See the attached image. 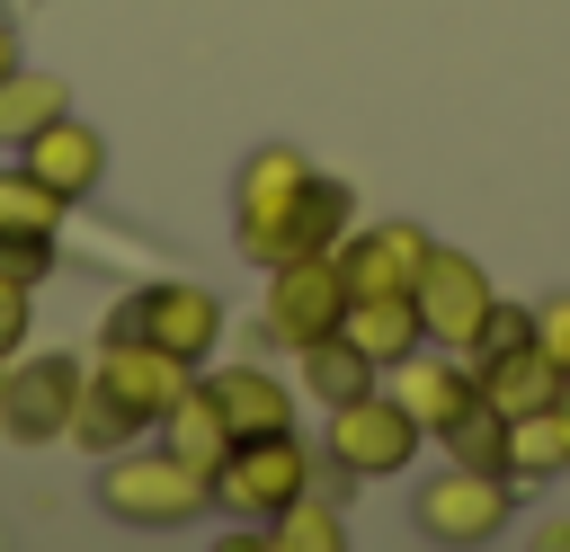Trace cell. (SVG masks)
Returning <instances> with one entry per match:
<instances>
[{"label":"cell","instance_id":"6da1fadb","mask_svg":"<svg viewBox=\"0 0 570 552\" xmlns=\"http://www.w3.org/2000/svg\"><path fill=\"white\" fill-rule=\"evenodd\" d=\"M356 223V196L338 178H321L294 142H258L232 178V240L249 267H285L312 249H338V231Z\"/></svg>","mask_w":570,"mask_h":552},{"label":"cell","instance_id":"7a4b0ae2","mask_svg":"<svg viewBox=\"0 0 570 552\" xmlns=\"http://www.w3.org/2000/svg\"><path fill=\"white\" fill-rule=\"evenodd\" d=\"M98 507L116 525H142V534H169V525H196L214 507V481L196 463H178L169 445H116L107 472H98Z\"/></svg>","mask_w":570,"mask_h":552},{"label":"cell","instance_id":"3957f363","mask_svg":"<svg viewBox=\"0 0 570 552\" xmlns=\"http://www.w3.org/2000/svg\"><path fill=\"white\" fill-rule=\"evenodd\" d=\"M258 321H267V338L294 347V356L321 347V338H338V321H347V276H338V258L312 249V258L267 267V303H258Z\"/></svg>","mask_w":570,"mask_h":552},{"label":"cell","instance_id":"277c9868","mask_svg":"<svg viewBox=\"0 0 570 552\" xmlns=\"http://www.w3.org/2000/svg\"><path fill=\"white\" fill-rule=\"evenodd\" d=\"M187 383H196V365L169 356V347H151V338H134V329H107V347L89 356V392L116 401L134 427H160L169 401H178Z\"/></svg>","mask_w":570,"mask_h":552},{"label":"cell","instance_id":"5b68a950","mask_svg":"<svg viewBox=\"0 0 570 552\" xmlns=\"http://www.w3.org/2000/svg\"><path fill=\"white\" fill-rule=\"evenodd\" d=\"M410 454H419V418H410L383 383L330 410V463H338L347 481H392V472H410Z\"/></svg>","mask_w":570,"mask_h":552},{"label":"cell","instance_id":"8992f818","mask_svg":"<svg viewBox=\"0 0 570 552\" xmlns=\"http://www.w3.org/2000/svg\"><path fill=\"white\" fill-rule=\"evenodd\" d=\"M312 490V445L294 436V427H276V436H232V454H223V472H214V499L223 507H240V516H276L285 499H303Z\"/></svg>","mask_w":570,"mask_h":552},{"label":"cell","instance_id":"52a82bcc","mask_svg":"<svg viewBox=\"0 0 570 552\" xmlns=\"http://www.w3.org/2000/svg\"><path fill=\"white\" fill-rule=\"evenodd\" d=\"M410 303H419V321H428V347H454V356H472V338H481V321H490V303H499V285H490V267L481 258H463V249H428V267H419V285H410Z\"/></svg>","mask_w":570,"mask_h":552},{"label":"cell","instance_id":"ba28073f","mask_svg":"<svg viewBox=\"0 0 570 552\" xmlns=\"http://www.w3.org/2000/svg\"><path fill=\"white\" fill-rule=\"evenodd\" d=\"M107 329H134V338H151V347H169V356L205 365V356H214V338H223V294H214V285L169 276V285H142Z\"/></svg>","mask_w":570,"mask_h":552},{"label":"cell","instance_id":"9c48e42d","mask_svg":"<svg viewBox=\"0 0 570 552\" xmlns=\"http://www.w3.org/2000/svg\"><path fill=\"white\" fill-rule=\"evenodd\" d=\"M508 472H472V463H445L419 499H410V525L428 534V543H490L499 525H508Z\"/></svg>","mask_w":570,"mask_h":552},{"label":"cell","instance_id":"30bf717a","mask_svg":"<svg viewBox=\"0 0 570 552\" xmlns=\"http://www.w3.org/2000/svg\"><path fill=\"white\" fill-rule=\"evenodd\" d=\"M80 392H89V365H71V356H27L18 365L9 356V410H0V427L18 445H62Z\"/></svg>","mask_w":570,"mask_h":552},{"label":"cell","instance_id":"8fae6325","mask_svg":"<svg viewBox=\"0 0 570 552\" xmlns=\"http://www.w3.org/2000/svg\"><path fill=\"white\" fill-rule=\"evenodd\" d=\"M383 392L419 418V436H445V427H463V418L481 410V374H472V356H454V347H436V356H428V347L401 356Z\"/></svg>","mask_w":570,"mask_h":552},{"label":"cell","instance_id":"7c38bea8","mask_svg":"<svg viewBox=\"0 0 570 552\" xmlns=\"http://www.w3.org/2000/svg\"><path fill=\"white\" fill-rule=\"evenodd\" d=\"M428 231L419 223H347L338 231V276H347V294H410L419 285V267H428Z\"/></svg>","mask_w":570,"mask_h":552},{"label":"cell","instance_id":"4fadbf2b","mask_svg":"<svg viewBox=\"0 0 570 552\" xmlns=\"http://www.w3.org/2000/svg\"><path fill=\"white\" fill-rule=\"evenodd\" d=\"M18 169H36L53 196H89V187L107 178V142H98V134H89V125L62 107L53 125H36V134L18 142Z\"/></svg>","mask_w":570,"mask_h":552},{"label":"cell","instance_id":"5bb4252c","mask_svg":"<svg viewBox=\"0 0 570 552\" xmlns=\"http://www.w3.org/2000/svg\"><path fill=\"white\" fill-rule=\"evenodd\" d=\"M338 338L365 356V365H401V356H419L428 347V321H419V303L410 294H347V321H338Z\"/></svg>","mask_w":570,"mask_h":552},{"label":"cell","instance_id":"9a60e30c","mask_svg":"<svg viewBox=\"0 0 570 552\" xmlns=\"http://www.w3.org/2000/svg\"><path fill=\"white\" fill-rule=\"evenodd\" d=\"M472 374H481V410H499V418H525V410H543V401H561V365H552L543 347H508V356H472Z\"/></svg>","mask_w":570,"mask_h":552},{"label":"cell","instance_id":"2e32d148","mask_svg":"<svg viewBox=\"0 0 570 552\" xmlns=\"http://www.w3.org/2000/svg\"><path fill=\"white\" fill-rule=\"evenodd\" d=\"M160 445H169L178 463H196L205 481L223 472V454H232V418H223L214 383H187V392L169 401V418H160Z\"/></svg>","mask_w":570,"mask_h":552},{"label":"cell","instance_id":"e0dca14e","mask_svg":"<svg viewBox=\"0 0 570 552\" xmlns=\"http://www.w3.org/2000/svg\"><path fill=\"white\" fill-rule=\"evenodd\" d=\"M214 401H223L232 436H276V427H294V392H285L267 365H223V374H214Z\"/></svg>","mask_w":570,"mask_h":552},{"label":"cell","instance_id":"ac0fdd59","mask_svg":"<svg viewBox=\"0 0 570 552\" xmlns=\"http://www.w3.org/2000/svg\"><path fill=\"white\" fill-rule=\"evenodd\" d=\"M552 472H570V410L561 401L508 418V481H552Z\"/></svg>","mask_w":570,"mask_h":552},{"label":"cell","instance_id":"d6986e66","mask_svg":"<svg viewBox=\"0 0 570 552\" xmlns=\"http://www.w3.org/2000/svg\"><path fill=\"white\" fill-rule=\"evenodd\" d=\"M71 196H53L36 169H0V240H53Z\"/></svg>","mask_w":570,"mask_h":552},{"label":"cell","instance_id":"ffe728a7","mask_svg":"<svg viewBox=\"0 0 570 552\" xmlns=\"http://www.w3.org/2000/svg\"><path fill=\"white\" fill-rule=\"evenodd\" d=\"M383 383V365H365L347 338H321V347H303V392L321 401V410H338V401H356V392H374Z\"/></svg>","mask_w":570,"mask_h":552},{"label":"cell","instance_id":"44dd1931","mask_svg":"<svg viewBox=\"0 0 570 552\" xmlns=\"http://www.w3.org/2000/svg\"><path fill=\"white\" fill-rule=\"evenodd\" d=\"M62 107H71V98H62L53 71H9V80H0V142L18 151V142H27L36 125H53Z\"/></svg>","mask_w":570,"mask_h":552},{"label":"cell","instance_id":"7402d4cb","mask_svg":"<svg viewBox=\"0 0 570 552\" xmlns=\"http://www.w3.org/2000/svg\"><path fill=\"white\" fill-rule=\"evenodd\" d=\"M267 543H276V552H338V543H347V525H338V507H330V499H312V490H303V499H285V507L267 516Z\"/></svg>","mask_w":570,"mask_h":552},{"label":"cell","instance_id":"603a6c76","mask_svg":"<svg viewBox=\"0 0 570 552\" xmlns=\"http://www.w3.org/2000/svg\"><path fill=\"white\" fill-rule=\"evenodd\" d=\"M436 445H445L454 463H472V472H508V418H499V410H472V418L445 427Z\"/></svg>","mask_w":570,"mask_h":552},{"label":"cell","instance_id":"cb8c5ba5","mask_svg":"<svg viewBox=\"0 0 570 552\" xmlns=\"http://www.w3.org/2000/svg\"><path fill=\"white\" fill-rule=\"evenodd\" d=\"M142 427L116 410V401H98V392H80V410H71V445H89V454H116V445H134Z\"/></svg>","mask_w":570,"mask_h":552},{"label":"cell","instance_id":"d4e9b609","mask_svg":"<svg viewBox=\"0 0 570 552\" xmlns=\"http://www.w3.org/2000/svg\"><path fill=\"white\" fill-rule=\"evenodd\" d=\"M508 347H534V312L525 303H490V321H481V338H472V356H508Z\"/></svg>","mask_w":570,"mask_h":552},{"label":"cell","instance_id":"484cf974","mask_svg":"<svg viewBox=\"0 0 570 552\" xmlns=\"http://www.w3.org/2000/svg\"><path fill=\"white\" fill-rule=\"evenodd\" d=\"M0 276L9 285H45L53 276V240H0Z\"/></svg>","mask_w":570,"mask_h":552},{"label":"cell","instance_id":"4316f807","mask_svg":"<svg viewBox=\"0 0 570 552\" xmlns=\"http://www.w3.org/2000/svg\"><path fill=\"white\" fill-rule=\"evenodd\" d=\"M534 347L570 374V294H552V303H534Z\"/></svg>","mask_w":570,"mask_h":552},{"label":"cell","instance_id":"83f0119b","mask_svg":"<svg viewBox=\"0 0 570 552\" xmlns=\"http://www.w3.org/2000/svg\"><path fill=\"white\" fill-rule=\"evenodd\" d=\"M27 321H36V285H9L0 276V356L27 347Z\"/></svg>","mask_w":570,"mask_h":552},{"label":"cell","instance_id":"f1b7e54d","mask_svg":"<svg viewBox=\"0 0 570 552\" xmlns=\"http://www.w3.org/2000/svg\"><path fill=\"white\" fill-rule=\"evenodd\" d=\"M9 71H18V27L0 18V80H9Z\"/></svg>","mask_w":570,"mask_h":552},{"label":"cell","instance_id":"f546056e","mask_svg":"<svg viewBox=\"0 0 570 552\" xmlns=\"http://www.w3.org/2000/svg\"><path fill=\"white\" fill-rule=\"evenodd\" d=\"M0 410H9V356H0Z\"/></svg>","mask_w":570,"mask_h":552}]
</instances>
